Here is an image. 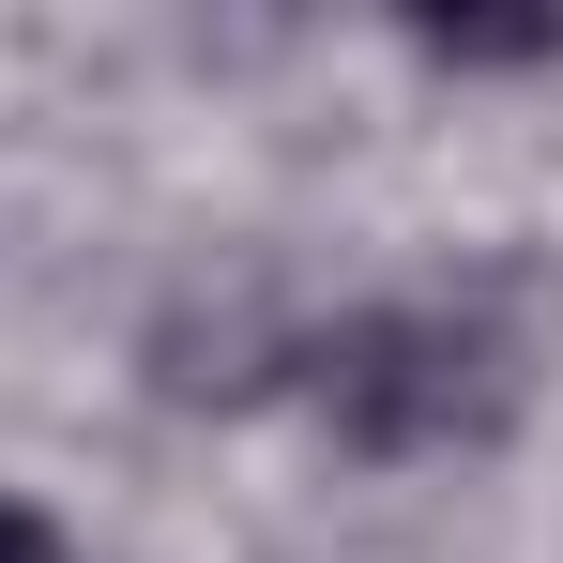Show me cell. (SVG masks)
<instances>
[{
  "instance_id": "obj_1",
  "label": "cell",
  "mask_w": 563,
  "mask_h": 563,
  "mask_svg": "<svg viewBox=\"0 0 563 563\" xmlns=\"http://www.w3.org/2000/svg\"><path fill=\"white\" fill-rule=\"evenodd\" d=\"M305 396L351 457H442L503 411V335L472 305H351L335 335H305Z\"/></svg>"
},
{
  "instance_id": "obj_2",
  "label": "cell",
  "mask_w": 563,
  "mask_h": 563,
  "mask_svg": "<svg viewBox=\"0 0 563 563\" xmlns=\"http://www.w3.org/2000/svg\"><path fill=\"white\" fill-rule=\"evenodd\" d=\"M427 62H563V15H411Z\"/></svg>"
},
{
  "instance_id": "obj_3",
  "label": "cell",
  "mask_w": 563,
  "mask_h": 563,
  "mask_svg": "<svg viewBox=\"0 0 563 563\" xmlns=\"http://www.w3.org/2000/svg\"><path fill=\"white\" fill-rule=\"evenodd\" d=\"M0 563H77V549H62V518H46V503H15V487H0Z\"/></svg>"
}]
</instances>
